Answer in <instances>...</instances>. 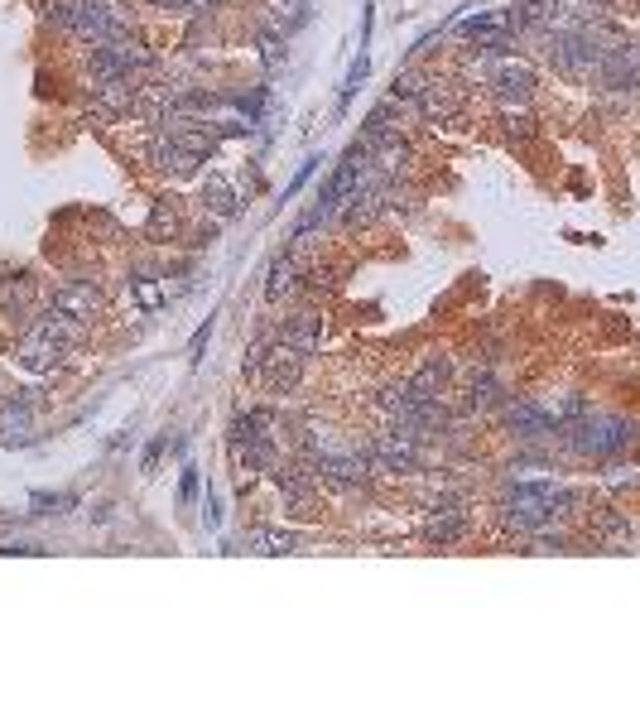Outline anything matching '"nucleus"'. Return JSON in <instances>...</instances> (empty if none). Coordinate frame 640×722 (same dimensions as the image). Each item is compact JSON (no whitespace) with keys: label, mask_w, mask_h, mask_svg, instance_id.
<instances>
[{"label":"nucleus","mask_w":640,"mask_h":722,"mask_svg":"<svg viewBox=\"0 0 640 722\" xmlns=\"http://www.w3.org/2000/svg\"><path fill=\"white\" fill-rule=\"evenodd\" d=\"M217 140H222V126H207L203 116L173 111L169 121L154 126L145 160H150V169H159V174H169V179H193L198 169L212 160Z\"/></svg>","instance_id":"nucleus-1"},{"label":"nucleus","mask_w":640,"mask_h":722,"mask_svg":"<svg viewBox=\"0 0 640 722\" xmlns=\"http://www.w3.org/2000/svg\"><path fill=\"white\" fill-rule=\"evenodd\" d=\"M573 506H578V492L573 487H558L550 477H515L511 487L501 492L497 520H501V530H511V535H544L550 525L564 520Z\"/></svg>","instance_id":"nucleus-2"},{"label":"nucleus","mask_w":640,"mask_h":722,"mask_svg":"<svg viewBox=\"0 0 640 722\" xmlns=\"http://www.w3.org/2000/svg\"><path fill=\"white\" fill-rule=\"evenodd\" d=\"M554 439H564L568 453L607 463V457H621L626 449H636L640 424H636V419H626V414H597V410H588V414L573 419V424L558 429Z\"/></svg>","instance_id":"nucleus-3"},{"label":"nucleus","mask_w":640,"mask_h":722,"mask_svg":"<svg viewBox=\"0 0 640 722\" xmlns=\"http://www.w3.org/2000/svg\"><path fill=\"white\" fill-rule=\"evenodd\" d=\"M299 453L309 457V467L318 472V482H323L328 492H342V496L366 492L371 467H366V453L362 449H346V443L328 439V433H309Z\"/></svg>","instance_id":"nucleus-4"},{"label":"nucleus","mask_w":640,"mask_h":722,"mask_svg":"<svg viewBox=\"0 0 640 722\" xmlns=\"http://www.w3.org/2000/svg\"><path fill=\"white\" fill-rule=\"evenodd\" d=\"M226 453L236 467L246 472H275L279 453H275V419L265 410H236L226 424Z\"/></svg>","instance_id":"nucleus-5"},{"label":"nucleus","mask_w":640,"mask_h":722,"mask_svg":"<svg viewBox=\"0 0 640 722\" xmlns=\"http://www.w3.org/2000/svg\"><path fill=\"white\" fill-rule=\"evenodd\" d=\"M303 366H309V357L295 347H285L279 337H270L265 347H250V362H246V376L256 380V386L265 390H279V396H289V390L299 386Z\"/></svg>","instance_id":"nucleus-6"},{"label":"nucleus","mask_w":640,"mask_h":722,"mask_svg":"<svg viewBox=\"0 0 640 722\" xmlns=\"http://www.w3.org/2000/svg\"><path fill=\"white\" fill-rule=\"evenodd\" d=\"M150 68H154V54L140 34L106 39V44H92L87 54V77H145Z\"/></svg>","instance_id":"nucleus-7"},{"label":"nucleus","mask_w":640,"mask_h":722,"mask_svg":"<svg viewBox=\"0 0 640 722\" xmlns=\"http://www.w3.org/2000/svg\"><path fill=\"white\" fill-rule=\"evenodd\" d=\"M275 487H279V496H285V510L295 520H313L318 516V506H323V496H318V487H323V482H318V472L309 467V457H279L275 463Z\"/></svg>","instance_id":"nucleus-8"},{"label":"nucleus","mask_w":640,"mask_h":722,"mask_svg":"<svg viewBox=\"0 0 640 722\" xmlns=\"http://www.w3.org/2000/svg\"><path fill=\"white\" fill-rule=\"evenodd\" d=\"M362 453H366L371 477H409V472H419V439L399 424L381 429Z\"/></svg>","instance_id":"nucleus-9"},{"label":"nucleus","mask_w":640,"mask_h":722,"mask_svg":"<svg viewBox=\"0 0 640 722\" xmlns=\"http://www.w3.org/2000/svg\"><path fill=\"white\" fill-rule=\"evenodd\" d=\"M83 44H106V39H126L136 34V20L121 0H77V15H73V30Z\"/></svg>","instance_id":"nucleus-10"},{"label":"nucleus","mask_w":640,"mask_h":722,"mask_svg":"<svg viewBox=\"0 0 640 722\" xmlns=\"http://www.w3.org/2000/svg\"><path fill=\"white\" fill-rule=\"evenodd\" d=\"M136 77H92L87 87V111L97 116V121H121V116L136 111Z\"/></svg>","instance_id":"nucleus-11"},{"label":"nucleus","mask_w":640,"mask_h":722,"mask_svg":"<svg viewBox=\"0 0 640 722\" xmlns=\"http://www.w3.org/2000/svg\"><path fill=\"white\" fill-rule=\"evenodd\" d=\"M497 419L505 424V433L520 439V443H544V439H554V433H558L550 410H544V400H505Z\"/></svg>","instance_id":"nucleus-12"},{"label":"nucleus","mask_w":640,"mask_h":722,"mask_svg":"<svg viewBox=\"0 0 640 722\" xmlns=\"http://www.w3.org/2000/svg\"><path fill=\"white\" fill-rule=\"evenodd\" d=\"M399 97H409L415 101V111L419 116H429V121H448L452 111H458V87H448V83H438V77H399Z\"/></svg>","instance_id":"nucleus-13"},{"label":"nucleus","mask_w":640,"mask_h":722,"mask_svg":"<svg viewBox=\"0 0 640 722\" xmlns=\"http://www.w3.org/2000/svg\"><path fill=\"white\" fill-rule=\"evenodd\" d=\"M487 87H491V97H497V101H505V107H525V101H535L540 77H535V68H530V63L501 58V63H491Z\"/></svg>","instance_id":"nucleus-14"},{"label":"nucleus","mask_w":640,"mask_h":722,"mask_svg":"<svg viewBox=\"0 0 640 722\" xmlns=\"http://www.w3.org/2000/svg\"><path fill=\"white\" fill-rule=\"evenodd\" d=\"M419 535L429 545H458L468 535V502H444L419 520Z\"/></svg>","instance_id":"nucleus-15"},{"label":"nucleus","mask_w":640,"mask_h":722,"mask_svg":"<svg viewBox=\"0 0 640 722\" xmlns=\"http://www.w3.org/2000/svg\"><path fill=\"white\" fill-rule=\"evenodd\" d=\"M53 309L73 313V319H83V323L92 327V319L102 313V289L87 284V280H68V284L53 289Z\"/></svg>","instance_id":"nucleus-16"},{"label":"nucleus","mask_w":640,"mask_h":722,"mask_svg":"<svg viewBox=\"0 0 640 722\" xmlns=\"http://www.w3.org/2000/svg\"><path fill=\"white\" fill-rule=\"evenodd\" d=\"M448 380H452V362H448V357H429L415 376L405 380V396H409V400H444Z\"/></svg>","instance_id":"nucleus-17"},{"label":"nucleus","mask_w":640,"mask_h":722,"mask_svg":"<svg viewBox=\"0 0 640 722\" xmlns=\"http://www.w3.org/2000/svg\"><path fill=\"white\" fill-rule=\"evenodd\" d=\"M501 405H505V386L497 380V371H477L468 400H462V414H501Z\"/></svg>","instance_id":"nucleus-18"},{"label":"nucleus","mask_w":640,"mask_h":722,"mask_svg":"<svg viewBox=\"0 0 640 722\" xmlns=\"http://www.w3.org/2000/svg\"><path fill=\"white\" fill-rule=\"evenodd\" d=\"M279 343L285 347H295V352H303V357H313L318 352V319H309V313H295V319H285L279 323Z\"/></svg>","instance_id":"nucleus-19"},{"label":"nucleus","mask_w":640,"mask_h":722,"mask_svg":"<svg viewBox=\"0 0 640 722\" xmlns=\"http://www.w3.org/2000/svg\"><path fill=\"white\" fill-rule=\"evenodd\" d=\"M299 280H303V270H299V260H295V246H289L285 256H275L270 274H265V299H285Z\"/></svg>","instance_id":"nucleus-20"},{"label":"nucleus","mask_w":640,"mask_h":722,"mask_svg":"<svg viewBox=\"0 0 640 722\" xmlns=\"http://www.w3.org/2000/svg\"><path fill=\"white\" fill-rule=\"evenodd\" d=\"M183 231V207L179 198H159L150 213V241H179Z\"/></svg>","instance_id":"nucleus-21"},{"label":"nucleus","mask_w":640,"mask_h":722,"mask_svg":"<svg viewBox=\"0 0 640 722\" xmlns=\"http://www.w3.org/2000/svg\"><path fill=\"white\" fill-rule=\"evenodd\" d=\"M203 203H207L212 217H236V213H242V203H236V188L226 179H207L203 183Z\"/></svg>","instance_id":"nucleus-22"},{"label":"nucleus","mask_w":640,"mask_h":722,"mask_svg":"<svg viewBox=\"0 0 640 722\" xmlns=\"http://www.w3.org/2000/svg\"><path fill=\"white\" fill-rule=\"evenodd\" d=\"M250 549H256V554H270V559H285L299 549V535L295 530H256L250 535Z\"/></svg>","instance_id":"nucleus-23"},{"label":"nucleus","mask_w":640,"mask_h":722,"mask_svg":"<svg viewBox=\"0 0 640 722\" xmlns=\"http://www.w3.org/2000/svg\"><path fill=\"white\" fill-rule=\"evenodd\" d=\"M544 410H550L554 429H564V424H573L578 414H588V405H583V396H554V400H544Z\"/></svg>","instance_id":"nucleus-24"},{"label":"nucleus","mask_w":640,"mask_h":722,"mask_svg":"<svg viewBox=\"0 0 640 722\" xmlns=\"http://www.w3.org/2000/svg\"><path fill=\"white\" fill-rule=\"evenodd\" d=\"M34 289L30 274H10V280H0V309H20V299Z\"/></svg>","instance_id":"nucleus-25"},{"label":"nucleus","mask_w":640,"mask_h":722,"mask_svg":"<svg viewBox=\"0 0 640 722\" xmlns=\"http://www.w3.org/2000/svg\"><path fill=\"white\" fill-rule=\"evenodd\" d=\"M366 68H371V58H366V49L356 54V63H352V73H346V83H342V97H338V107H346V101L356 97V87L366 83Z\"/></svg>","instance_id":"nucleus-26"},{"label":"nucleus","mask_w":640,"mask_h":722,"mask_svg":"<svg viewBox=\"0 0 640 722\" xmlns=\"http://www.w3.org/2000/svg\"><path fill=\"white\" fill-rule=\"evenodd\" d=\"M136 299H140L145 309H159V304H164V299H159V289L145 284V274H136Z\"/></svg>","instance_id":"nucleus-27"},{"label":"nucleus","mask_w":640,"mask_h":722,"mask_svg":"<svg viewBox=\"0 0 640 722\" xmlns=\"http://www.w3.org/2000/svg\"><path fill=\"white\" fill-rule=\"evenodd\" d=\"M179 496H183V502H193V496H198V467L189 463V467H183V482H179Z\"/></svg>","instance_id":"nucleus-28"},{"label":"nucleus","mask_w":640,"mask_h":722,"mask_svg":"<svg viewBox=\"0 0 640 722\" xmlns=\"http://www.w3.org/2000/svg\"><path fill=\"white\" fill-rule=\"evenodd\" d=\"M279 49H285V44H279V34H270V39H260V58H265V63H270V68H275V63H279V58H285V54H279Z\"/></svg>","instance_id":"nucleus-29"},{"label":"nucleus","mask_w":640,"mask_h":722,"mask_svg":"<svg viewBox=\"0 0 640 722\" xmlns=\"http://www.w3.org/2000/svg\"><path fill=\"white\" fill-rule=\"evenodd\" d=\"M530 130H535V126H530L525 116H505V136H511V140H525Z\"/></svg>","instance_id":"nucleus-30"},{"label":"nucleus","mask_w":640,"mask_h":722,"mask_svg":"<svg viewBox=\"0 0 640 722\" xmlns=\"http://www.w3.org/2000/svg\"><path fill=\"white\" fill-rule=\"evenodd\" d=\"M207 337H212V319H207L203 327H198V337H193V347H189V357H193V362H203V347H207Z\"/></svg>","instance_id":"nucleus-31"},{"label":"nucleus","mask_w":640,"mask_h":722,"mask_svg":"<svg viewBox=\"0 0 640 722\" xmlns=\"http://www.w3.org/2000/svg\"><path fill=\"white\" fill-rule=\"evenodd\" d=\"M34 506H39V510H53V506H73V496H49V492H39V496H34Z\"/></svg>","instance_id":"nucleus-32"},{"label":"nucleus","mask_w":640,"mask_h":722,"mask_svg":"<svg viewBox=\"0 0 640 722\" xmlns=\"http://www.w3.org/2000/svg\"><path fill=\"white\" fill-rule=\"evenodd\" d=\"M150 6H159V10H179V0H150Z\"/></svg>","instance_id":"nucleus-33"}]
</instances>
